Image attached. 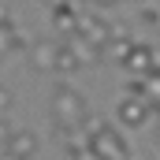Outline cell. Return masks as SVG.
Here are the masks:
<instances>
[{"mask_svg": "<svg viewBox=\"0 0 160 160\" xmlns=\"http://www.w3.org/2000/svg\"><path fill=\"white\" fill-rule=\"evenodd\" d=\"M67 45H71V52L78 56V63H82V67H86V63H101V52H97V48H93L89 41H82V38H71Z\"/></svg>", "mask_w": 160, "mask_h": 160, "instance_id": "obj_12", "label": "cell"}, {"mask_svg": "<svg viewBox=\"0 0 160 160\" xmlns=\"http://www.w3.org/2000/svg\"><path fill=\"white\" fill-rule=\"evenodd\" d=\"M75 160H97V157H93L89 149H82V153H75Z\"/></svg>", "mask_w": 160, "mask_h": 160, "instance_id": "obj_15", "label": "cell"}, {"mask_svg": "<svg viewBox=\"0 0 160 160\" xmlns=\"http://www.w3.org/2000/svg\"><path fill=\"white\" fill-rule=\"evenodd\" d=\"M26 48V38L19 34V26H0V56L4 52H22Z\"/></svg>", "mask_w": 160, "mask_h": 160, "instance_id": "obj_11", "label": "cell"}, {"mask_svg": "<svg viewBox=\"0 0 160 160\" xmlns=\"http://www.w3.org/2000/svg\"><path fill=\"white\" fill-rule=\"evenodd\" d=\"M82 63H78V56L71 52V45L67 41H56V56H52V71H60V75H75Z\"/></svg>", "mask_w": 160, "mask_h": 160, "instance_id": "obj_9", "label": "cell"}, {"mask_svg": "<svg viewBox=\"0 0 160 160\" xmlns=\"http://www.w3.org/2000/svg\"><path fill=\"white\" fill-rule=\"evenodd\" d=\"M38 134L34 130H11V138H8V145H4V157L11 160H34L38 157Z\"/></svg>", "mask_w": 160, "mask_h": 160, "instance_id": "obj_6", "label": "cell"}, {"mask_svg": "<svg viewBox=\"0 0 160 160\" xmlns=\"http://www.w3.org/2000/svg\"><path fill=\"white\" fill-rule=\"evenodd\" d=\"M153 104H145V101H134V97H123L119 104H116V119L123 127H130V130H138V127H145V123L153 119Z\"/></svg>", "mask_w": 160, "mask_h": 160, "instance_id": "obj_5", "label": "cell"}, {"mask_svg": "<svg viewBox=\"0 0 160 160\" xmlns=\"http://www.w3.org/2000/svg\"><path fill=\"white\" fill-rule=\"evenodd\" d=\"M8 138H11V123H8L4 116H0V149L8 145Z\"/></svg>", "mask_w": 160, "mask_h": 160, "instance_id": "obj_14", "label": "cell"}, {"mask_svg": "<svg viewBox=\"0 0 160 160\" xmlns=\"http://www.w3.org/2000/svg\"><path fill=\"white\" fill-rule=\"evenodd\" d=\"M89 153L97 160H130V149L116 127H104L97 138H89Z\"/></svg>", "mask_w": 160, "mask_h": 160, "instance_id": "obj_2", "label": "cell"}, {"mask_svg": "<svg viewBox=\"0 0 160 160\" xmlns=\"http://www.w3.org/2000/svg\"><path fill=\"white\" fill-rule=\"evenodd\" d=\"M130 48H134V41L127 38V34H112V38H108V45H104V48H101V60H104V56H108V60H112V63H123V60H127V52H130Z\"/></svg>", "mask_w": 160, "mask_h": 160, "instance_id": "obj_10", "label": "cell"}, {"mask_svg": "<svg viewBox=\"0 0 160 160\" xmlns=\"http://www.w3.org/2000/svg\"><path fill=\"white\" fill-rule=\"evenodd\" d=\"M52 116H56V127H78V119L86 116V97L75 86L60 82L52 89Z\"/></svg>", "mask_w": 160, "mask_h": 160, "instance_id": "obj_1", "label": "cell"}, {"mask_svg": "<svg viewBox=\"0 0 160 160\" xmlns=\"http://www.w3.org/2000/svg\"><path fill=\"white\" fill-rule=\"evenodd\" d=\"M116 30L101 19V15H78V26H75V38H82V41H89L97 52L108 45V38H112Z\"/></svg>", "mask_w": 160, "mask_h": 160, "instance_id": "obj_4", "label": "cell"}, {"mask_svg": "<svg viewBox=\"0 0 160 160\" xmlns=\"http://www.w3.org/2000/svg\"><path fill=\"white\" fill-rule=\"evenodd\" d=\"M48 15H52V26H56V30H60V34H63L67 41L75 38V26H78V11H75L71 4H52V8H48Z\"/></svg>", "mask_w": 160, "mask_h": 160, "instance_id": "obj_8", "label": "cell"}, {"mask_svg": "<svg viewBox=\"0 0 160 160\" xmlns=\"http://www.w3.org/2000/svg\"><path fill=\"white\" fill-rule=\"evenodd\" d=\"M26 56H30V67L34 71H52V56H56V41L41 38L34 45H26Z\"/></svg>", "mask_w": 160, "mask_h": 160, "instance_id": "obj_7", "label": "cell"}, {"mask_svg": "<svg viewBox=\"0 0 160 160\" xmlns=\"http://www.w3.org/2000/svg\"><path fill=\"white\" fill-rule=\"evenodd\" d=\"M11 104H15V93H11L8 86H0V116H4V112H11Z\"/></svg>", "mask_w": 160, "mask_h": 160, "instance_id": "obj_13", "label": "cell"}, {"mask_svg": "<svg viewBox=\"0 0 160 160\" xmlns=\"http://www.w3.org/2000/svg\"><path fill=\"white\" fill-rule=\"evenodd\" d=\"M123 67H127V71H134V78H157V48H153V45H138V41H134V48L127 52Z\"/></svg>", "mask_w": 160, "mask_h": 160, "instance_id": "obj_3", "label": "cell"}]
</instances>
